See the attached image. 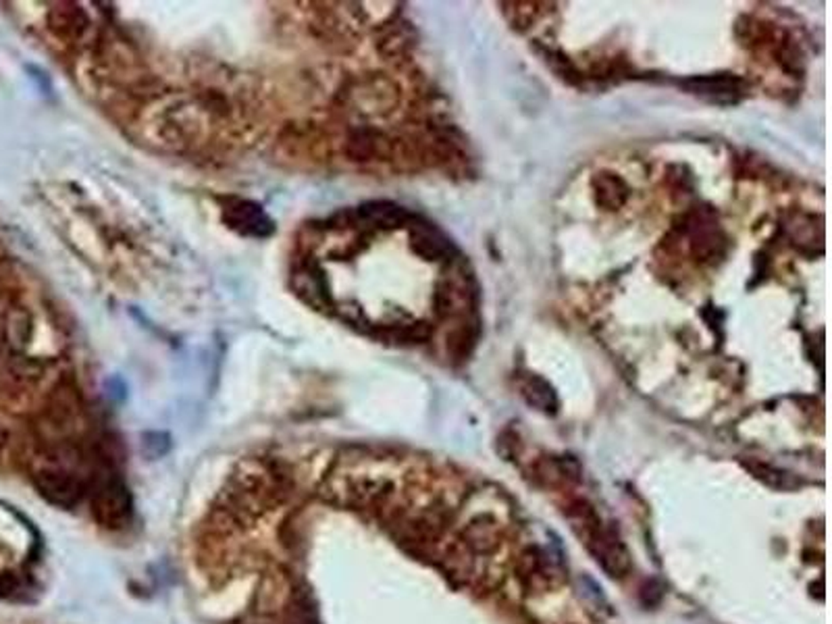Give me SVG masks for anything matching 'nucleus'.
Segmentation results:
<instances>
[{"instance_id":"9d476101","label":"nucleus","mask_w":832,"mask_h":624,"mask_svg":"<svg viewBox=\"0 0 832 624\" xmlns=\"http://www.w3.org/2000/svg\"><path fill=\"white\" fill-rule=\"evenodd\" d=\"M144 450L152 456V458H158V456H163L166 450H169V442H166V435H163V434L146 435Z\"/></svg>"},{"instance_id":"0eeeda50","label":"nucleus","mask_w":832,"mask_h":624,"mask_svg":"<svg viewBox=\"0 0 832 624\" xmlns=\"http://www.w3.org/2000/svg\"><path fill=\"white\" fill-rule=\"evenodd\" d=\"M522 393H525L529 404L537 406L539 410L550 412L556 408V395H553L552 387L544 379H537V377H533V379H529L522 385Z\"/></svg>"},{"instance_id":"423d86ee","label":"nucleus","mask_w":832,"mask_h":624,"mask_svg":"<svg viewBox=\"0 0 832 624\" xmlns=\"http://www.w3.org/2000/svg\"><path fill=\"white\" fill-rule=\"evenodd\" d=\"M412 248H415L423 258L435 261V258H441L448 255L449 244H448V239L435 230V227L418 225L412 230Z\"/></svg>"},{"instance_id":"f257e3e1","label":"nucleus","mask_w":832,"mask_h":624,"mask_svg":"<svg viewBox=\"0 0 832 624\" xmlns=\"http://www.w3.org/2000/svg\"><path fill=\"white\" fill-rule=\"evenodd\" d=\"M575 527L581 531V537L591 552H594L597 562L603 566V571L612 574V577H622L631 568V560H628L625 546H622L612 529L603 527V523L595 516L594 510L578 508Z\"/></svg>"},{"instance_id":"20e7f679","label":"nucleus","mask_w":832,"mask_h":624,"mask_svg":"<svg viewBox=\"0 0 832 624\" xmlns=\"http://www.w3.org/2000/svg\"><path fill=\"white\" fill-rule=\"evenodd\" d=\"M685 85L695 94H701L716 102H735L741 96V82L724 76L689 79Z\"/></svg>"},{"instance_id":"f03ea898","label":"nucleus","mask_w":832,"mask_h":624,"mask_svg":"<svg viewBox=\"0 0 832 624\" xmlns=\"http://www.w3.org/2000/svg\"><path fill=\"white\" fill-rule=\"evenodd\" d=\"M92 515L104 529H125L133 518V499L125 483L119 479H107L98 485L92 498Z\"/></svg>"},{"instance_id":"7ed1b4c3","label":"nucleus","mask_w":832,"mask_h":624,"mask_svg":"<svg viewBox=\"0 0 832 624\" xmlns=\"http://www.w3.org/2000/svg\"><path fill=\"white\" fill-rule=\"evenodd\" d=\"M36 490L48 504L57 506V508L71 510L84 502L85 483L76 474L61 471V468H48V471H40L34 479Z\"/></svg>"},{"instance_id":"39448f33","label":"nucleus","mask_w":832,"mask_h":624,"mask_svg":"<svg viewBox=\"0 0 832 624\" xmlns=\"http://www.w3.org/2000/svg\"><path fill=\"white\" fill-rule=\"evenodd\" d=\"M231 227H238L244 233H254V236H267L271 231V221L264 217L263 211L250 202H238L230 211Z\"/></svg>"},{"instance_id":"1a4fd4ad","label":"nucleus","mask_w":832,"mask_h":624,"mask_svg":"<svg viewBox=\"0 0 832 624\" xmlns=\"http://www.w3.org/2000/svg\"><path fill=\"white\" fill-rule=\"evenodd\" d=\"M597 200L606 204L610 208L620 207L626 198V188L618 177L614 175H602L597 179Z\"/></svg>"},{"instance_id":"6e6552de","label":"nucleus","mask_w":832,"mask_h":624,"mask_svg":"<svg viewBox=\"0 0 832 624\" xmlns=\"http://www.w3.org/2000/svg\"><path fill=\"white\" fill-rule=\"evenodd\" d=\"M362 215L373 223L385 225V227H396L402 223L406 219V213L402 208L396 207V204H387V202H375L368 204V207L362 208Z\"/></svg>"}]
</instances>
